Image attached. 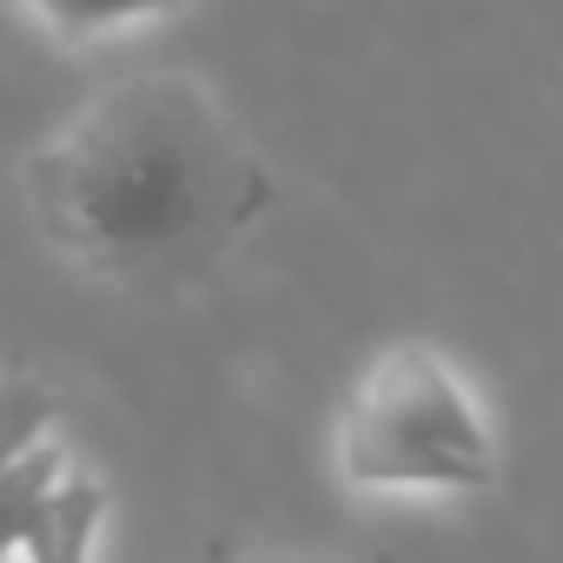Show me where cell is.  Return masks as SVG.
<instances>
[{
	"label": "cell",
	"mask_w": 563,
	"mask_h": 563,
	"mask_svg": "<svg viewBox=\"0 0 563 563\" xmlns=\"http://www.w3.org/2000/svg\"><path fill=\"white\" fill-rule=\"evenodd\" d=\"M27 186L47 239L120 278H179L272 206L258 153L179 74L93 93L34 153Z\"/></svg>",
	"instance_id": "1"
},
{
	"label": "cell",
	"mask_w": 563,
	"mask_h": 563,
	"mask_svg": "<svg viewBox=\"0 0 563 563\" xmlns=\"http://www.w3.org/2000/svg\"><path fill=\"white\" fill-rule=\"evenodd\" d=\"M339 464L352 484L372 490H405V484L477 490L490 484V438L438 352L391 345L345 405Z\"/></svg>",
	"instance_id": "2"
},
{
	"label": "cell",
	"mask_w": 563,
	"mask_h": 563,
	"mask_svg": "<svg viewBox=\"0 0 563 563\" xmlns=\"http://www.w3.org/2000/svg\"><path fill=\"white\" fill-rule=\"evenodd\" d=\"M100 510H107V490H100L93 477H80V471H60L54 490L41 497V510L27 517L21 550H27L34 563H74V556H87Z\"/></svg>",
	"instance_id": "3"
},
{
	"label": "cell",
	"mask_w": 563,
	"mask_h": 563,
	"mask_svg": "<svg viewBox=\"0 0 563 563\" xmlns=\"http://www.w3.org/2000/svg\"><path fill=\"white\" fill-rule=\"evenodd\" d=\"M67 464H60V451L54 444H21L8 464H0V550H21V530H27V517L41 510V497L54 490V477H60Z\"/></svg>",
	"instance_id": "4"
},
{
	"label": "cell",
	"mask_w": 563,
	"mask_h": 563,
	"mask_svg": "<svg viewBox=\"0 0 563 563\" xmlns=\"http://www.w3.org/2000/svg\"><path fill=\"white\" fill-rule=\"evenodd\" d=\"M54 418V398L34 372H0V464H8L21 444H34Z\"/></svg>",
	"instance_id": "5"
},
{
	"label": "cell",
	"mask_w": 563,
	"mask_h": 563,
	"mask_svg": "<svg viewBox=\"0 0 563 563\" xmlns=\"http://www.w3.org/2000/svg\"><path fill=\"white\" fill-rule=\"evenodd\" d=\"M41 8L54 27L67 34H87V27H107V21H133V14H159V8H179V0H27Z\"/></svg>",
	"instance_id": "6"
}]
</instances>
